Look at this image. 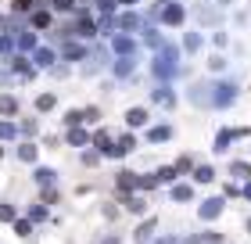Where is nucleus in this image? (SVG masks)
Wrapping results in <instances>:
<instances>
[{
	"mask_svg": "<svg viewBox=\"0 0 251 244\" xmlns=\"http://www.w3.org/2000/svg\"><path fill=\"white\" fill-rule=\"evenodd\" d=\"M165 22H169V26H179V22H183V7H179V4L165 7Z\"/></svg>",
	"mask_w": 251,
	"mask_h": 244,
	"instance_id": "f257e3e1",
	"label": "nucleus"
},
{
	"mask_svg": "<svg viewBox=\"0 0 251 244\" xmlns=\"http://www.w3.org/2000/svg\"><path fill=\"white\" fill-rule=\"evenodd\" d=\"M219 205H223V201H219V197H215V201H208V205H204V208H201V216H204V219H212L215 212H219Z\"/></svg>",
	"mask_w": 251,
	"mask_h": 244,
	"instance_id": "f03ea898",
	"label": "nucleus"
},
{
	"mask_svg": "<svg viewBox=\"0 0 251 244\" xmlns=\"http://www.w3.org/2000/svg\"><path fill=\"white\" fill-rule=\"evenodd\" d=\"M144 119H147V115H144V111H140V108H136V111H129V126H140V122H144Z\"/></svg>",
	"mask_w": 251,
	"mask_h": 244,
	"instance_id": "7ed1b4c3",
	"label": "nucleus"
},
{
	"mask_svg": "<svg viewBox=\"0 0 251 244\" xmlns=\"http://www.w3.org/2000/svg\"><path fill=\"white\" fill-rule=\"evenodd\" d=\"M122 4H136V0H122Z\"/></svg>",
	"mask_w": 251,
	"mask_h": 244,
	"instance_id": "20e7f679",
	"label": "nucleus"
}]
</instances>
